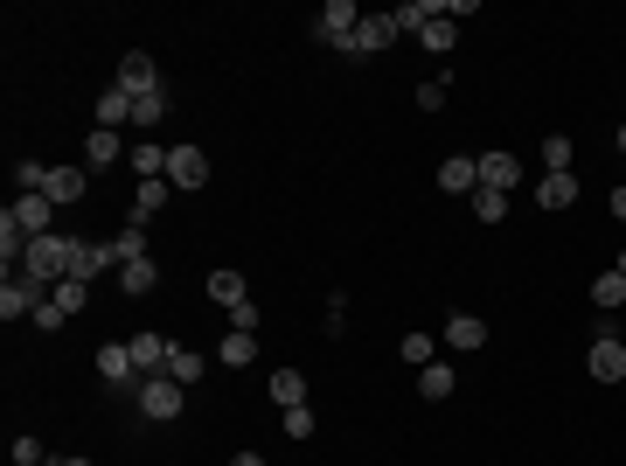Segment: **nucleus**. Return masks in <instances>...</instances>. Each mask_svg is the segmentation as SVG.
<instances>
[{
    "instance_id": "49530a36",
    "label": "nucleus",
    "mask_w": 626,
    "mask_h": 466,
    "mask_svg": "<svg viewBox=\"0 0 626 466\" xmlns=\"http://www.w3.org/2000/svg\"><path fill=\"white\" fill-rule=\"evenodd\" d=\"M613 272H620V279H626V258H620V265H613Z\"/></svg>"
},
{
    "instance_id": "e433bc0d",
    "label": "nucleus",
    "mask_w": 626,
    "mask_h": 466,
    "mask_svg": "<svg viewBox=\"0 0 626 466\" xmlns=\"http://www.w3.org/2000/svg\"><path fill=\"white\" fill-rule=\"evenodd\" d=\"M439 105H446V77H425L418 84V112H439Z\"/></svg>"
},
{
    "instance_id": "6e6552de",
    "label": "nucleus",
    "mask_w": 626,
    "mask_h": 466,
    "mask_svg": "<svg viewBox=\"0 0 626 466\" xmlns=\"http://www.w3.org/2000/svg\"><path fill=\"white\" fill-rule=\"evenodd\" d=\"M585 369H592L599 383H626V341H620V334H599L592 355H585Z\"/></svg>"
},
{
    "instance_id": "20e7f679",
    "label": "nucleus",
    "mask_w": 626,
    "mask_h": 466,
    "mask_svg": "<svg viewBox=\"0 0 626 466\" xmlns=\"http://www.w3.org/2000/svg\"><path fill=\"white\" fill-rule=\"evenodd\" d=\"M119 91H126V98H154L160 91V63L147 56V49H126V63H119Z\"/></svg>"
},
{
    "instance_id": "5701e85b",
    "label": "nucleus",
    "mask_w": 626,
    "mask_h": 466,
    "mask_svg": "<svg viewBox=\"0 0 626 466\" xmlns=\"http://www.w3.org/2000/svg\"><path fill=\"white\" fill-rule=\"evenodd\" d=\"M536 202H543V209H571V202H578V181H571V174H543V181H536Z\"/></svg>"
},
{
    "instance_id": "8fccbe9b",
    "label": "nucleus",
    "mask_w": 626,
    "mask_h": 466,
    "mask_svg": "<svg viewBox=\"0 0 626 466\" xmlns=\"http://www.w3.org/2000/svg\"><path fill=\"white\" fill-rule=\"evenodd\" d=\"M42 466H49V460H42Z\"/></svg>"
},
{
    "instance_id": "2f4dec72",
    "label": "nucleus",
    "mask_w": 626,
    "mask_h": 466,
    "mask_svg": "<svg viewBox=\"0 0 626 466\" xmlns=\"http://www.w3.org/2000/svg\"><path fill=\"white\" fill-rule=\"evenodd\" d=\"M473 216H480V223H501V216H508V195H501V188H473Z\"/></svg>"
},
{
    "instance_id": "412c9836",
    "label": "nucleus",
    "mask_w": 626,
    "mask_h": 466,
    "mask_svg": "<svg viewBox=\"0 0 626 466\" xmlns=\"http://www.w3.org/2000/svg\"><path fill=\"white\" fill-rule=\"evenodd\" d=\"M418 42H425L432 56H453V42H460V21H453V14H439V21H425V28H418Z\"/></svg>"
},
{
    "instance_id": "ea45409f",
    "label": "nucleus",
    "mask_w": 626,
    "mask_h": 466,
    "mask_svg": "<svg viewBox=\"0 0 626 466\" xmlns=\"http://www.w3.org/2000/svg\"><path fill=\"white\" fill-rule=\"evenodd\" d=\"M327 334H348V293L327 300Z\"/></svg>"
},
{
    "instance_id": "bb28decb",
    "label": "nucleus",
    "mask_w": 626,
    "mask_h": 466,
    "mask_svg": "<svg viewBox=\"0 0 626 466\" xmlns=\"http://www.w3.org/2000/svg\"><path fill=\"white\" fill-rule=\"evenodd\" d=\"M251 355H258V334H237V327H230V334H223V348H216V362H230V369H244Z\"/></svg>"
},
{
    "instance_id": "f8f14e48",
    "label": "nucleus",
    "mask_w": 626,
    "mask_h": 466,
    "mask_svg": "<svg viewBox=\"0 0 626 466\" xmlns=\"http://www.w3.org/2000/svg\"><path fill=\"white\" fill-rule=\"evenodd\" d=\"M126 348H133V369H140V376H167V355H174V341H160V334H133Z\"/></svg>"
},
{
    "instance_id": "b1692460",
    "label": "nucleus",
    "mask_w": 626,
    "mask_h": 466,
    "mask_svg": "<svg viewBox=\"0 0 626 466\" xmlns=\"http://www.w3.org/2000/svg\"><path fill=\"white\" fill-rule=\"evenodd\" d=\"M202 369H209V355H195V348H181V341H174V355H167V376L188 390V383H202Z\"/></svg>"
},
{
    "instance_id": "dca6fc26",
    "label": "nucleus",
    "mask_w": 626,
    "mask_h": 466,
    "mask_svg": "<svg viewBox=\"0 0 626 466\" xmlns=\"http://www.w3.org/2000/svg\"><path fill=\"white\" fill-rule=\"evenodd\" d=\"M119 154H126V140H119V133H105V126H98V133H84V167H91V174H98V167H112Z\"/></svg>"
},
{
    "instance_id": "f704fd0d",
    "label": "nucleus",
    "mask_w": 626,
    "mask_h": 466,
    "mask_svg": "<svg viewBox=\"0 0 626 466\" xmlns=\"http://www.w3.org/2000/svg\"><path fill=\"white\" fill-rule=\"evenodd\" d=\"M167 119V91H154V98H133V126H160Z\"/></svg>"
},
{
    "instance_id": "a18cd8bd",
    "label": "nucleus",
    "mask_w": 626,
    "mask_h": 466,
    "mask_svg": "<svg viewBox=\"0 0 626 466\" xmlns=\"http://www.w3.org/2000/svg\"><path fill=\"white\" fill-rule=\"evenodd\" d=\"M49 466H91V460H77V453H70V460H49Z\"/></svg>"
},
{
    "instance_id": "aec40b11",
    "label": "nucleus",
    "mask_w": 626,
    "mask_h": 466,
    "mask_svg": "<svg viewBox=\"0 0 626 466\" xmlns=\"http://www.w3.org/2000/svg\"><path fill=\"white\" fill-rule=\"evenodd\" d=\"M167 195H174V181H140V188H133V223L160 216V209H167Z\"/></svg>"
},
{
    "instance_id": "6ab92c4d",
    "label": "nucleus",
    "mask_w": 626,
    "mask_h": 466,
    "mask_svg": "<svg viewBox=\"0 0 626 466\" xmlns=\"http://www.w3.org/2000/svg\"><path fill=\"white\" fill-rule=\"evenodd\" d=\"M515 174H522V167H515V154H480V188H501V195H508V188H515Z\"/></svg>"
},
{
    "instance_id": "de8ad7c7",
    "label": "nucleus",
    "mask_w": 626,
    "mask_h": 466,
    "mask_svg": "<svg viewBox=\"0 0 626 466\" xmlns=\"http://www.w3.org/2000/svg\"><path fill=\"white\" fill-rule=\"evenodd\" d=\"M620 154H626V126H620Z\"/></svg>"
},
{
    "instance_id": "c9c22d12",
    "label": "nucleus",
    "mask_w": 626,
    "mask_h": 466,
    "mask_svg": "<svg viewBox=\"0 0 626 466\" xmlns=\"http://www.w3.org/2000/svg\"><path fill=\"white\" fill-rule=\"evenodd\" d=\"M119 258H126V265H133V258H147V230H140V223H126V230H119Z\"/></svg>"
},
{
    "instance_id": "473e14b6",
    "label": "nucleus",
    "mask_w": 626,
    "mask_h": 466,
    "mask_svg": "<svg viewBox=\"0 0 626 466\" xmlns=\"http://www.w3.org/2000/svg\"><path fill=\"white\" fill-rule=\"evenodd\" d=\"M543 174H571V140H564V133L543 140Z\"/></svg>"
},
{
    "instance_id": "4468645a",
    "label": "nucleus",
    "mask_w": 626,
    "mask_h": 466,
    "mask_svg": "<svg viewBox=\"0 0 626 466\" xmlns=\"http://www.w3.org/2000/svg\"><path fill=\"white\" fill-rule=\"evenodd\" d=\"M439 188H446V195H473V188H480V160H467V154L439 160Z\"/></svg>"
},
{
    "instance_id": "1a4fd4ad",
    "label": "nucleus",
    "mask_w": 626,
    "mask_h": 466,
    "mask_svg": "<svg viewBox=\"0 0 626 466\" xmlns=\"http://www.w3.org/2000/svg\"><path fill=\"white\" fill-rule=\"evenodd\" d=\"M98 376H105L112 390H140V369H133V348H126V341H105V348H98Z\"/></svg>"
},
{
    "instance_id": "72a5a7b5",
    "label": "nucleus",
    "mask_w": 626,
    "mask_h": 466,
    "mask_svg": "<svg viewBox=\"0 0 626 466\" xmlns=\"http://www.w3.org/2000/svg\"><path fill=\"white\" fill-rule=\"evenodd\" d=\"M404 362H411V369L439 362V341H432V334H404Z\"/></svg>"
},
{
    "instance_id": "ddd939ff",
    "label": "nucleus",
    "mask_w": 626,
    "mask_h": 466,
    "mask_svg": "<svg viewBox=\"0 0 626 466\" xmlns=\"http://www.w3.org/2000/svg\"><path fill=\"white\" fill-rule=\"evenodd\" d=\"M42 307V286L35 279H7L0 286V320H21V313H35Z\"/></svg>"
},
{
    "instance_id": "79ce46f5",
    "label": "nucleus",
    "mask_w": 626,
    "mask_h": 466,
    "mask_svg": "<svg viewBox=\"0 0 626 466\" xmlns=\"http://www.w3.org/2000/svg\"><path fill=\"white\" fill-rule=\"evenodd\" d=\"M14 466H42V439L21 432V439H14Z\"/></svg>"
},
{
    "instance_id": "f03ea898",
    "label": "nucleus",
    "mask_w": 626,
    "mask_h": 466,
    "mask_svg": "<svg viewBox=\"0 0 626 466\" xmlns=\"http://www.w3.org/2000/svg\"><path fill=\"white\" fill-rule=\"evenodd\" d=\"M133 411H140L147 425H167V418H181V383H174V376H140V390H133Z\"/></svg>"
},
{
    "instance_id": "a878e982",
    "label": "nucleus",
    "mask_w": 626,
    "mask_h": 466,
    "mask_svg": "<svg viewBox=\"0 0 626 466\" xmlns=\"http://www.w3.org/2000/svg\"><path fill=\"white\" fill-rule=\"evenodd\" d=\"M133 174H140V181H167V147L140 140V147H133Z\"/></svg>"
},
{
    "instance_id": "7ed1b4c3",
    "label": "nucleus",
    "mask_w": 626,
    "mask_h": 466,
    "mask_svg": "<svg viewBox=\"0 0 626 466\" xmlns=\"http://www.w3.org/2000/svg\"><path fill=\"white\" fill-rule=\"evenodd\" d=\"M355 28H362V7H355V0H327V7H320V21H313V35H320V42H334V49H348V42H355Z\"/></svg>"
},
{
    "instance_id": "7c9ffc66",
    "label": "nucleus",
    "mask_w": 626,
    "mask_h": 466,
    "mask_svg": "<svg viewBox=\"0 0 626 466\" xmlns=\"http://www.w3.org/2000/svg\"><path fill=\"white\" fill-rule=\"evenodd\" d=\"M42 181H49L42 160H14V195H42Z\"/></svg>"
},
{
    "instance_id": "2eb2a0df",
    "label": "nucleus",
    "mask_w": 626,
    "mask_h": 466,
    "mask_svg": "<svg viewBox=\"0 0 626 466\" xmlns=\"http://www.w3.org/2000/svg\"><path fill=\"white\" fill-rule=\"evenodd\" d=\"M446 348H453V355H460V348H487V320H480V313H453V320H446Z\"/></svg>"
},
{
    "instance_id": "393cba45",
    "label": "nucleus",
    "mask_w": 626,
    "mask_h": 466,
    "mask_svg": "<svg viewBox=\"0 0 626 466\" xmlns=\"http://www.w3.org/2000/svg\"><path fill=\"white\" fill-rule=\"evenodd\" d=\"M418 397H425V404H446V397H453V369H446V362H425V369H418Z\"/></svg>"
},
{
    "instance_id": "a19ab883",
    "label": "nucleus",
    "mask_w": 626,
    "mask_h": 466,
    "mask_svg": "<svg viewBox=\"0 0 626 466\" xmlns=\"http://www.w3.org/2000/svg\"><path fill=\"white\" fill-rule=\"evenodd\" d=\"M230 327H237V334H258V300H244V307H230Z\"/></svg>"
},
{
    "instance_id": "c85d7f7f",
    "label": "nucleus",
    "mask_w": 626,
    "mask_h": 466,
    "mask_svg": "<svg viewBox=\"0 0 626 466\" xmlns=\"http://www.w3.org/2000/svg\"><path fill=\"white\" fill-rule=\"evenodd\" d=\"M592 307H599V313H620L626 307V279H620V272H606V279L592 286Z\"/></svg>"
},
{
    "instance_id": "39448f33",
    "label": "nucleus",
    "mask_w": 626,
    "mask_h": 466,
    "mask_svg": "<svg viewBox=\"0 0 626 466\" xmlns=\"http://www.w3.org/2000/svg\"><path fill=\"white\" fill-rule=\"evenodd\" d=\"M167 181L188 195V188H209V154L202 147H167Z\"/></svg>"
},
{
    "instance_id": "4be33fe9",
    "label": "nucleus",
    "mask_w": 626,
    "mask_h": 466,
    "mask_svg": "<svg viewBox=\"0 0 626 466\" xmlns=\"http://www.w3.org/2000/svg\"><path fill=\"white\" fill-rule=\"evenodd\" d=\"M98 126H105V133H119V126H133V98H126L119 84H112V91L98 98Z\"/></svg>"
},
{
    "instance_id": "423d86ee",
    "label": "nucleus",
    "mask_w": 626,
    "mask_h": 466,
    "mask_svg": "<svg viewBox=\"0 0 626 466\" xmlns=\"http://www.w3.org/2000/svg\"><path fill=\"white\" fill-rule=\"evenodd\" d=\"M397 35H404V21H397V14H362V28H355L348 56H376V49H390Z\"/></svg>"
},
{
    "instance_id": "9d476101",
    "label": "nucleus",
    "mask_w": 626,
    "mask_h": 466,
    "mask_svg": "<svg viewBox=\"0 0 626 466\" xmlns=\"http://www.w3.org/2000/svg\"><path fill=\"white\" fill-rule=\"evenodd\" d=\"M7 209H14V223L28 230V244H35V237H56V230H49V216H56V202H49V195H14Z\"/></svg>"
},
{
    "instance_id": "c03bdc74",
    "label": "nucleus",
    "mask_w": 626,
    "mask_h": 466,
    "mask_svg": "<svg viewBox=\"0 0 626 466\" xmlns=\"http://www.w3.org/2000/svg\"><path fill=\"white\" fill-rule=\"evenodd\" d=\"M230 466H265V460H258V453H237V460H230Z\"/></svg>"
},
{
    "instance_id": "4c0bfd02",
    "label": "nucleus",
    "mask_w": 626,
    "mask_h": 466,
    "mask_svg": "<svg viewBox=\"0 0 626 466\" xmlns=\"http://www.w3.org/2000/svg\"><path fill=\"white\" fill-rule=\"evenodd\" d=\"M28 320H35V327H42V334H56V327H63V320H70V313L56 307V300H42V307L28 313Z\"/></svg>"
},
{
    "instance_id": "37998d69",
    "label": "nucleus",
    "mask_w": 626,
    "mask_h": 466,
    "mask_svg": "<svg viewBox=\"0 0 626 466\" xmlns=\"http://www.w3.org/2000/svg\"><path fill=\"white\" fill-rule=\"evenodd\" d=\"M613 216H620V223H626V188H613Z\"/></svg>"
},
{
    "instance_id": "58836bf2",
    "label": "nucleus",
    "mask_w": 626,
    "mask_h": 466,
    "mask_svg": "<svg viewBox=\"0 0 626 466\" xmlns=\"http://www.w3.org/2000/svg\"><path fill=\"white\" fill-rule=\"evenodd\" d=\"M286 439H313V411H307V404L286 411Z\"/></svg>"
},
{
    "instance_id": "9b49d317",
    "label": "nucleus",
    "mask_w": 626,
    "mask_h": 466,
    "mask_svg": "<svg viewBox=\"0 0 626 466\" xmlns=\"http://www.w3.org/2000/svg\"><path fill=\"white\" fill-rule=\"evenodd\" d=\"M84 188H91V167H49V181H42V195L63 209V202H84Z\"/></svg>"
},
{
    "instance_id": "f257e3e1",
    "label": "nucleus",
    "mask_w": 626,
    "mask_h": 466,
    "mask_svg": "<svg viewBox=\"0 0 626 466\" xmlns=\"http://www.w3.org/2000/svg\"><path fill=\"white\" fill-rule=\"evenodd\" d=\"M70 251H77V237H35V244L21 251V279H35L42 293H56V286L70 279Z\"/></svg>"
},
{
    "instance_id": "0eeeda50",
    "label": "nucleus",
    "mask_w": 626,
    "mask_h": 466,
    "mask_svg": "<svg viewBox=\"0 0 626 466\" xmlns=\"http://www.w3.org/2000/svg\"><path fill=\"white\" fill-rule=\"evenodd\" d=\"M119 265H126V258H119V237H112V244H77V251H70V279H84V286H91L98 272H119Z\"/></svg>"
},
{
    "instance_id": "cd10ccee",
    "label": "nucleus",
    "mask_w": 626,
    "mask_h": 466,
    "mask_svg": "<svg viewBox=\"0 0 626 466\" xmlns=\"http://www.w3.org/2000/svg\"><path fill=\"white\" fill-rule=\"evenodd\" d=\"M272 397H279L286 411H293V404H307V376H300V369H279V376H272Z\"/></svg>"
},
{
    "instance_id": "09e8293b",
    "label": "nucleus",
    "mask_w": 626,
    "mask_h": 466,
    "mask_svg": "<svg viewBox=\"0 0 626 466\" xmlns=\"http://www.w3.org/2000/svg\"><path fill=\"white\" fill-rule=\"evenodd\" d=\"M620 341H626V334H620Z\"/></svg>"
},
{
    "instance_id": "a211bd4d",
    "label": "nucleus",
    "mask_w": 626,
    "mask_h": 466,
    "mask_svg": "<svg viewBox=\"0 0 626 466\" xmlns=\"http://www.w3.org/2000/svg\"><path fill=\"white\" fill-rule=\"evenodd\" d=\"M119 286H126L133 300H147V293L160 286V265H154V258H133V265H119Z\"/></svg>"
},
{
    "instance_id": "f3484780",
    "label": "nucleus",
    "mask_w": 626,
    "mask_h": 466,
    "mask_svg": "<svg viewBox=\"0 0 626 466\" xmlns=\"http://www.w3.org/2000/svg\"><path fill=\"white\" fill-rule=\"evenodd\" d=\"M209 300L230 313V307H244L251 300V286H244V272H209Z\"/></svg>"
},
{
    "instance_id": "c756f323",
    "label": "nucleus",
    "mask_w": 626,
    "mask_h": 466,
    "mask_svg": "<svg viewBox=\"0 0 626 466\" xmlns=\"http://www.w3.org/2000/svg\"><path fill=\"white\" fill-rule=\"evenodd\" d=\"M49 300H56V307L70 313V320H77V313L91 307V286H84V279H63V286H56V293H49Z\"/></svg>"
}]
</instances>
